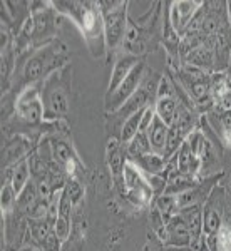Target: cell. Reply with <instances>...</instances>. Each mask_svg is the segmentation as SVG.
<instances>
[{
    "label": "cell",
    "mask_w": 231,
    "mask_h": 251,
    "mask_svg": "<svg viewBox=\"0 0 231 251\" xmlns=\"http://www.w3.org/2000/svg\"><path fill=\"white\" fill-rule=\"evenodd\" d=\"M178 107H180V100H178L176 94L156 97V100H154V112H156V116L168 126L173 124L174 117H176V112H178Z\"/></svg>",
    "instance_id": "15"
},
{
    "label": "cell",
    "mask_w": 231,
    "mask_h": 251,
    "mask_svg": "<svg viewBox=\"0 0 231 251\" xmlns=\"http://www.w3.org/2000/svg\"><path fill=\"white\" fill-rule=\"evenodd\" d=\"M17 198L19 194L15 193L14 186L5 184L2 186V191H0V206H2V213H12L15 211V206H17Z\"/></svg>",
    "instance_id": "24"
},
{
    "label": "cell",
    "mask_w": 231,
    "mask_h": 251,
    "mask_svg": "<svg viewBox=\"0 0 231 251\" xmlns=\"http://www.w3.org/2000/svg\"><path fill=\"white\" fill-rule=\"evenodd\" d=\"M144 111L146 109H141L139 112H136V114H132L131 117H128V119L124 121V124L121 126L119 139L123 144H129L132 141V137L139 132V126H141V119H143Z\"/></svg>",
    "instance_id": "22"
},
{
    "label": "cell",
    "mask_w": 231,
    "mask_h": 251,
    "mask_svg": "<svg viewBox=\"0 0 231 251\" xmlns=\"http://www.w3.org/2000/svg\"><path fill=\"white\" fill-rule=\"evenodd\" d=\"M191 245V233L180 213L166 223V241L164 248H183Z\"/></svg>",
    "instance_id": "9"
},
{
    "label": "cell",
    "mask_w": 231,
    "mask_h": 251,
    "mask_svg": "<svg viewBox=\"0 0 231 251\" xmlns=\"http://www.w3.org/2000/svg\"><path fill=\"white\" fill-rule=\"evenodd\" d=\"M146 74H148V66H146L144 62H139L131 71V74L121 82V86L117 87L112 94L106 96V112L107 114H112V112H116L117 109L123 107V104L126 100H128L129 97L141 87Z\"/></svg>",
    "instance_id": "7"
},
{
    "label": "cell",
    "mask_w": 231,
    "mask_h": 251,
    "mask_svg": "<svg viewBox=\"0 0 231 251\" xmlns=\"http://www.w3.org/2000/svg\"><path fill=\"white\" fill-rule=\"evenodd\" d=\"M40 248H42L44 251H60V246H62V241L59 240L57 236H55V233L52 231L49 236L44 240L42 243H40Z\"/></svg>",
    "instance_id": "30"
},
{
    "label": "cell",
    "mask_w": 231,
    "mask_h": 251,
    "mask_svg": "<svg viewBox=\"0 0 231 251\" xmlns=\"http://www.w3.org/2000/svg\"><path fill=\"white\" fill-rule=\"evenodd\" d=\"M39 200V191H37V181L30 179V183L19 193L17 198V206H15V211L24 214L27 218V213L30 211V208L35 204V201Z\"/></svg>",
    "instance_id": "18"
},
{
    "label": "cell",
    "mask_w": 231,
    "mask_h": 251,
    "mask_svg": "<svg viewBox=\"0 0 231 251\" xmlns=\"http://www.w3.org/2000/svg\"><path fill=\"white\" fill-rule=\"evenodd\" d=\"M180 214L183 216L191 233V241L196 238H201L205 231H203V204L188 206V208H181Z\"/></svg>",
    "instance_id": "16"
},
{
    "label": "cell",
    "mask_w": 231,
    "mask_h": 251,
    "mask_svg": "<svg viewBox=\"0 0 231 251\" xmlns=\"http://www.w3.org/2000/svg\"><path fill=\"white\" fill-rule=\"evenodd\" d=\"M132 164L144 174H156V176H164L166 166H168V159L164 156H159L156 152H149L144 156L137 157H128Z\"/></svg>",
    "instance_id": "13"
},
{
    "label": "cell",
    "mask_w": 231,
    "mask_h": 251,
    "mask_svg": "<svg viewBox=\"0 0 231 251\" xmlns=\"http://www.w3.org/2000/svg\"><path fill=\"white\" fill-rule=\"evenodd\" d=\"M153 208H156L157 211L163 214V218L166 221H169L174 214L180 213V204H178V196H173V194H161V196H156L153 201Z\"/></svg>",
    "instance_id": "20"
},
{
    "label": "cell",
    "mask_w": 231,
    "mask_h": 251,
    "mask_svg": "<svg viewBox=\"0 0 231 251\" xmlns=\"http://www.w3.org/2000/svg\"><path fill=\"white\" fill-rule=\"evenodd\" d=\"M218 124H220V127H218L220 136L230 144L231 143V109L223 107L218 111Z\"/></svg>",
    "instance_id": "25"
},
{
    "label": "cell",
    "mask_w": 231,
    "mask_h": 251,
    "mask_svg": "<svg viewBox=\"0 0 231 251\" xmlns=\"http://www.w3.org/2000/svg\"><path fill=\"white\" fill-rule=\"evenodd\" d=\"M205 2H184V0H180V2H171V7L176 10L178 17H180V25L181 30H183V35L186 32V27L191 22L194 15L200 12Z\"/></svg>",
    "instance_id": "17"
},
{
    "label": "cell",
    "mask_w": 231,
    "mask_h": 251,
    "mask_svg": "<svg viewBox=\"0 0 231 251\" xmlns=\"http://www.w3.org/2000/svg\"><path fill=\"white\" fill-rule=\"evenodd\" d=\"M128 2L121 0H101L99 7L104 19V39L107 52H116L124 46L128 34Z\"/></svg>",
    "instance_id": "3"
},
{
    "label": "cell",
    "mask_w": 231,
    "mask_h": 251,
    "mask_svg": "<svg viewBox=\"0 0 231 251\" xmlns=\"http://www.w3.org/2000/svg\"><path fill=\"white\" fill-rule=\"evenodd\" d=\"M126 146V154L128 157H137V156H144L153 152L151 149V143H149L148 132H137V134L132 137V141Z\"/></svg>",
    "instance_id": "21"
},
{
    "label": "cell",
    "mask_w": 231,
    "mask_h": 251,
    "mask_svg": "<svg viewBox=\"0 0 231 251\" xmlns=\"http://www.w3.org/2000/svg\"><path fill=\"white\" fill-rule=\"evenodd\" d=\"M57 10L54 9L52 2H32L30 3V17L34 20V40L32 49L46 46L57 39L59 24Z\"/></svg>",
    "instance_id": "4"
},
{
    "label": "cell",
    "mask_w": 231,
    "mask_h": 251,
    "mask_svg": "<svg viewBox=\"0 0 231 251\" xmlns=\"http://www.w3.org/2000/svg\"><path fill=\"white\" fill-rule=\"evenodd\" d=\"M27 223H29V234H27L26 240H30L37 243V245H40L49 234L54 231V225L47 218H42V220H27Z\"/></svg>",
    "instance_id": "19"
},
{
    "label": "cell",
    "mask_w": 231,
    "mask_h": 251,
    "mask_svg": "<svg viewBox=\"0 0 231 251\" xmlns=\"http://www.w3.org/2000/svg\"><path fill=\"white\" fill-rule=\"evenodd\" d=\"M106 161L107 168L111 171L112 177L117 179H123V171L124 164L128 161V154H126V146L121 143L119 137H109L107 146H106Z\"/></svg>",
    "instance_id": "10"
},
{
    "label": "cell",
    "mask_w": 231,
    "mask_h": 251,
    "mask_svg": "<svg viewBox=\"0 0 231 251\" xmlns=\"http://www.w3.org/2000/svg\"><path fill=\"white\" fill-rule=\"evenodd\" d=\"M62 72L64 69H60L42 82V102L44 109H46L44 119L47 121L59 119L60 116H64L69 111V84L62 77Z\"/></svg>",
    "instance_id": "5"
},
{
    "label": "cell",
    "mask_w": 231,
    "mask_h": 251,
    "mask_svg": "<svg viewBox=\"0 0 231 251\" xmlns=\"http://www.w3.org/2000/svg\"><path fill=\"white\" fill-rule=\"evenodd\" d=\"M52 5L57 10V14L67 15L79 27L92 55L99 57L106 49L104 19L99 2H79V0L64 2V0H60V2H52Z\"/></svg>",
    "instance_id": "2"
},
{
    "label": "cell",
    "mask_w": 231,
    "mask_h": 251,
    "mask_svg": "<svg viewBox=\"0 0 231 251\" xmlns=\"http://www.w3.org/2000/svg\"><path fill=\"white\" fill-rule=\"evenodd\" d=\"M67 62L69 50L66 44L59 39L17 55V66H15V72L10 84L14 106L15 99L24 89L47 80L52 74L66 67Z\"/></svg>",
    "instance_id": "1"
},
{
    "label": "cell",
    "mask_w": 231,
    "mask_h": 251,
    "mask_svg": "<svg viewBox=\"0 0 231 251\" xmlns=\"http://www.w3.org/2000/svg\"><path fill=\"white\" fill-rule=\"evenodd\" d=\"M168 131H169V126L164 124L157 116L154 117L151 127L148 129V137H149V143H151L153 152L164 156L166 143H168Z\"/></svg>",
    "instance_id": "14"
},
{
    "label": "cell",
    "mask_w": 231,
    "mask_h": 251,
    "mask_svg": "<svg viewBox=\"0 0 231 251\" xmlns=\"http://www.w3.org/2000/svg\"><path fill=\"white\" fill-rule=\"evenodd\" d=\"M30 137L26 134H15L10 139L5 141L2 148V169L12 168V166L19 164L20 161L27 159L29 154L34 151Z\"/></svg>",
    "instance_id": "8"
},
{
    "label": "cell",
    "mask_w": 231,
    "mask_h": 251,
    "mask_svg": "<svg viewBox=\"0 0 231 251\" xmlns=\"http://www.w3.org/2000/svg\"><path fill=\"white\" fill-rule=\"evenodd\" d=\"M19 251H44L40 246L37 245V243L30 241V240H26V243H24V246L20 248Z\"/></svg>",
    "instance_id": "31"
},
{
    "label": "cell",
    "mask_w": 231,
    "mask_h": 251,
    "mask_svg": "<svg viewBox=\"0 0 231 251\" xmlns=\"http://www.w3.org/2000/svg\"><path fill=\"white\" fill-rule=\"evenodd\" d=\"M66 191L69 193V196H71L72 203H74V206L79 203L80 200L84 198V188L82 184L79 183V179H77L76 176H69L67 181H66Z\"/></svg>",
    "instance_id": "27"
},
{
    "label": "cell",
    "mask_w": 231,
    "mask_h": 251,
    "mask_svg": "<svg viewBox=\"0 0 231 251\" xmlns=\"http://www.w3.org/2000/svg\"><path fill=\"white\" fill-rule=\"evenodd\" d=\"M231 208V198L225 184L214 186L211 194L203 204V231L206 236H213L221 229L226 221V213Z\"/></svg>",
    "instance_id": "6"
},
{
    "label": "cell",
    "mask_w": 231,
    "mask_h": 251,
    "mask_svg": "<svg viewBox=\"0 0 231 251\" xmlns=\"http://www.w3.org/2000/svg\"><path fill=\"white\" fill-rule=\"evenodd\" d=\"M149 221H151V228L153 231L157 234V238H159L161 241H166V221L163 218V214L157 211L156 208L151 209V214H149Z\"/></svg>",
    "instance_id": "26"
},
{
    "label": "cell",
    "mask_w": 231,
    "mask_h": 251,
    "mask_svg": "<svg viewBox=\"0 0 231 251\" xmlns=\"http://www.w3.org/2000/svg\"><path fill=\"white\" fill-rule=\"evenodd\" d=\"M72 209H74V203H72L69 193L66 191V189H62V194H60V200H59V216L71 220Z\"/></svg>",
    "instance_id": "29"
},
{
    "label": "cell",
    "mask_w": 231,
    "mask_h": 251,
    "mask_svg": "<svg viewBox=\"0 0 231 251\" xmlns=\"http://www.w3.org/2000/svg\"><path fill=\"white\" fill-rule=\"evenodd\" d=\"M32 174H30V168H29V161L24 159L20 161L19 164L14 166V177H12V186H14L15 193H20L27 184L30 183Z\"/></svg>",
    "instance_id": "23"
},
{
    "label": "cell",
    "mask_w": 231,
    "mask_h": 251,
    "mask_svg": "<svg viewBox=\"0 0 231 251\" xmlns=\"http://www.w3.org/2000/svg\"><path fill=\"white\" fill-rule=\"evenodd\" d=\"M52 148V159L64 168L67 176H74V169L77 163V156L72 149V144H69L62 137H52L51 139Z\"/></svg>",
    "instance_id": "12"
},
{
    "label": "cell",
    "mask_w": 231,
    "mask_h": 251,
    "mask_svg": "<svg viewBox=\"0 0 231 251\" xmlns=\"http://www.w3.org/2000/svg\"><path fill=\"white\" fill-rule=\"evenodd\" d=\"M141 60L137 55L132 54H121L117 55V59L114 60V66H112V72H111V80H109V86H107V94H112L117 87L121 86V82L131 74V71L134 69Z\"/></svg>",
    "instance_id": "11"
},
{
    "label": "cell",
    "mask_w": 231,
    "mask_h": 251,
    "mask_svg": "<svg viewBox=\"0 0 231 251\" xmlns=\"http://www.w3.org/2000/svg\"><path fill=\"white\" fill-rule=\"evenodd\" d=\"M71 229H72V226H71V220H67V218H57L54 223V233H55V236L59 238L62 243H66L69 240V236H71Z\"/></svg>",
    "instance_id": "28"
}]
</instances>
